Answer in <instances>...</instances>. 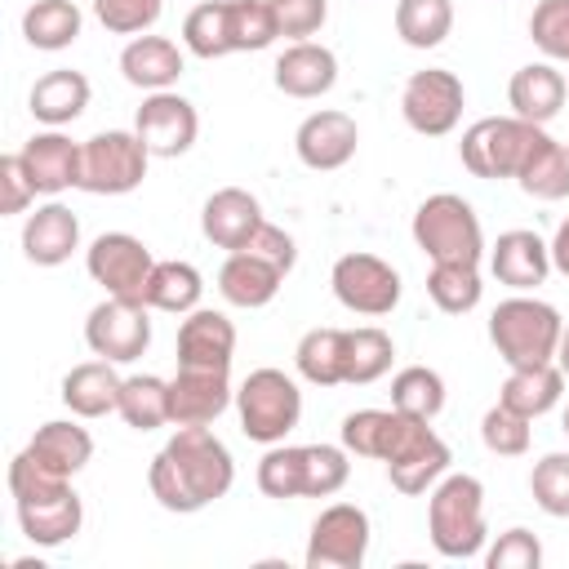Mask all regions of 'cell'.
Segmentation results:
<instances>
[{"mask_svg": "<svg viewBox=\"0 0 569 569\" xmlns=\"http://www.w3.org/2000/svg\"><path fill=\"white\" fill-rule=\"evenodd\" d=\"M236 485V458L209 427H178L147 467L151 498L173 516H196L227 498Z\"/></svg>", "mask_w": 569, "mask_h": 569, "instance_id": "6da1fadb", "label": "cell"}, {"mask_svg": "<svg viewBox=\"0 0 569 569\" xmlns=\"http://www.w3.org/2000/svg\"><path fill=\"white\" fill-rule=\"evenodd\" d=\"M427 533L445 560H471L485 551V485L467 471H445L427 493Z\"/></svg>", "mask_w": 569, "mask_h": 569, "instance_id": "7a4b0ae2", "label": "cell"}, {"mask_svg": "<svg viewBox=\"0 0 569 569\" xmlns=\"http://www.w3.org/2000/svg\"><path fill=\"white\" fill-rule=\"evenodd\" d=\"M560 329H565L560 311L551 302L533 298V293H511L489 316V342L498 347V356H502L507 369L556 360Z\"/></svg>", "mask_w": 569, "mask_h": 569, "instance_id": "3957f363", "label": "cell"}, {"mask_svg": "<svg viewBox=\"0 0 569 569\" xmlns=\"http://www.w3.org/2000/svg\"><path fill=\"white\" fill-rule=\"evenodd\" d=\"M413 244L431 262H480L485 258V227L462 196L436 191L413 209Z\"/></svg>", "mask_w": 569, "mask_h": 569, "instance_id": "277c9868", "label": "cell"}, {"mask_svg": "<svg viewBox=\"0 0 569 569\" xmlns=\"http://www.w3.org/2000/svg\"><path fill=\"white\" fill-rule=\"evenodd\" d=\"M236 409H240V431L258 445H280L298 418H302V391L284 369H253L240 391H236Z\"/></svg>", "mask_w": 569, "mask_h": 569, "instance_id": "5b68a950", "label": "cell"}, {"mask_svg": "<svg viewBox=\"0 0 569 569\" xmlns=\"http://www.w3.org/2000/svg\"><path fill=\"white\" fill-rule=\"evenodd\" d=\"M147 164H151V151L133 129H102L80 142V191L129 196L142 187Z\"/></svg>", "mask_w": 569, "mask_h": 569, "instance_id": "8992f818", "label": "cell"}, {"mask_svg": "<svg viewBox=\"0 0 569 569\" xmlns=\"http://www.w3.org/2000/svg\"><path fill=\"white\" fill-rule=\"evenodd\" d=\"M542 124H529L520 116H485L476 124L462 129V142H458V160L471 178H485V182H498V178H516L525 151L533 147Z\"/></svg>", "mask_w": 569, "mask_h": 569, "instance_id": "52a82bcc", "label": "cell"}, {"mask_svg": "<svg viewBox=\"0 0 569 569\" xmlns=\"http://www.w3.org/2000/svg\"><path fill=\"white\" fill-rule=\"evenodd\" d=\"M462 107H467V89L453 71L445 67H427V71H413L400 89V116L413 133L422 138H445L458 129L462 120Z\"/></svg>", "mask_w": 569, "mask_h": 569, "instance_id": "ba28073f", "label": "cell"}, {"mask_svg": "<svg viewBox=\"0 0 569 569\" xmlns=\"http://www.w3.org/2000/svg\"><path fill=\"white\" fill-rule=\"evenodd\" d=\"M84 342L111 365H133L151 347V307L142 298H102L84 320Z\"/></svg>", "mask_w": 569, "mask_h": 569, "instance_id": "9c48e42d", "label": "cell"}, {"mask_svg": "<svg viewBox=\"0 0 569 569\" xmlns=\"http://www.w3.org/2000/svg\"><path fill=\"white\" fill-rule=\"evenodd\" d=\"M369 516L356 502H329L307 533V569H360L369 556Z\"/></svg>", "mask_w": 569, "mask_h": 569, "instance_id": "30bf717a", "label": "cell"}, {"mask_svg": "<svg viewBox=\"0 0 569 569\" xmlns=\"http://www.w3.org/2000/svg\"><path fill=\"white\" fill-rule=\"evenodd\" d=\"M333 298L356 316H391L400 302V271L378 253H342L329 271Z\"/></svg>", "mask_w": 569, "mask_h": 569, "instance_id": "8fae6325", "label": "cell"}, {"mask_svg": "<svg viewBox=\"0 0 569 569\" xmlns=\"http://www.w3.org/2000/svg\"><path fill=\"white\" fill-rule=\"evenodd\" d=\"M156 258L151 249L129 236V231H102L89 249H84V271L93 284H102L111 298H142L147 276H151Z\"/></svg>", "mask_w": 569, "mask_h": 569, "instance_id": "7c38bea8", "label": "cell"}, {"mask_svg": "<svg viewBox=\"0 0 569 569\" xmlns=\"http://www.w3.org/2000/svg\"><path fill=\"white\" fill-rule=\"evenodd\" d=\"M133 133L147 142L151 156L178 160V156H187V151L196 147V138H200V116H196V107H191L182 93L160 89V93H147V98H142V107H138V116H133Z\"/></svg>", "mask_w": 569, "mask_h": 569, "instance_id": "4fadbf2b", "label": "cell"}, {"mask_svg": "<svg viewBox=\"0 0 569 569\" xmlns=\"http://www.w3.org/2000/svg\"><path fill=\"white\" fill-rule=\"evenodd\" d=\"M231 369H204V365H178L169 378V413L173 427H209L231 405Z\"/></svg>", "mask_w": 569, "mask_h": 569, "instance_id": "5bb4252c", "label": "cell"}, {"mask_svg": "<svg viewBox=\"0 0 569 569\" xmlns=\"http://www.w3.org/2000/svg\"><path fill=\"white\" fill-rule=\"evenodd\" d=\"M356 147H360V129H356V120H351L347 111H333V107L311 111V116L298 124V133H293V151H298V160H302L307 169H316V173H333V169H342V164L356 156Z\"/></svg>", "mask_w": 569, "mask_h": 569, "instance_id": "9a60e30c", "label": "cell"}, {"mask_svg": "<svg viewBox=\"0 0 569 569\" xmlns=\"http://www.w3.org/2000/svg\"><path fill=\"white\" fill-rule=\"evenodd\" d=\"M489 271L498 284L516 293H533L551 276V244L529 227H511L489 244Z\"/></svg>", "mask_w": 569, "mask_h": 569, "instance_id": "2e32d148", "label": "cell"}, {"mask_svg": "<svg viewBox=\"0 0 569 569\" xmlns=\"http://www.w3.org/2000/svg\"><path fill=\"white\" fill-rule=\"evenodd\" d=\"M18 160H22L36 196H62V191L80 187V142H71L62 129L31 133L18 147Z\"/></svg>", "mask_w": 569, "mask_h": 569, "instance_id": "e0dca14e", "label": "cell"}, {"mask_svg": "<svg viewBox=\"0 0 569 569\" xmlns=\"http://www.w3.org/2000/svg\"><path fill=\"white\" fill-rule=\"evenodd\" d=\"M262 222H267V218H262V204H258V196L244 191V187H218V191L204 200V209H200V231H204V240L218 244V249H227V253L244 249Z\"/></svg>", "mask_w": 569, "mask_h": 569, "instance_id": "ac0fdd59", "label": "cell"}, {"mask_svg": "<svg viewBox=\"0 0 569 569\" xmlns=\"http://www.w3.org/2000/svg\"><path fill=\"white\" fill-rule=\"evenodd\" d=\"M80 249V218L62 204V200H44L36 204V213H27L22 222V253L36 267H62L71 253Z\"/></svg>", "mask_w": 569, "mask_h": 569, "instance_id": "d6986e66", "label": "cell"}, {"mask_svg": "<svg viewBox=\"0 0 569 569\" xmlns=\"http://www.w3.org/2000/svg\"><path fill=\"white\" fill-rule=\"evenodd\" d=\"M338 84V53L316 40H293L276 58V89L284 98H325Z\"/></svg>", "mask_w": 569, "mask_h": 569, "instance_id": "ffe728a7", "label": "cell"}, {"mask_svg": "<svg viewBox=\"0 0 569 569\" xmlns=\"http://www.w3.org/2000/svg\"><path fill=\"white\" fill-rule=\"evenodd\" d=\"M236 356V325L227 311L196 307L178 325V365H204V369H231Z\"/></svg>", "mask_w": 569, "mask_h": 569, "instance_id": "44dd1931", "label": "cell"}, {"mask_svg": "<svg viewBox=\"0 0 569 569\" xmlns=\"http://www.w3.org/2000/svg\"><path fill=\"white\" fill-rule=\"evenodd\" d=\"M182 71H187V58L169 36H133L120 49V76L142 93L173 89Z\"/></svg>", "mask_w": 569, "mask_h": 569, "instance_id": "7402d4cb", "label": "cell"}, {"mask_svg": "<svg viewBox=\"0 0 569 569\" xmlns=\"http://www.w3.org/2000/svg\"><path fill=\"white\" fill-rule=\"evenodd\" d=\"M13 511H18L22 538L36 542V547H62L84 525V502L71 485L62 493H49V498H36V502H13Z\"/></svg>", "mask_w": 569, "mask_h": 569, "instance_id": "603a6c76", "label": "cell"}, {"mask_svg": "<svg viewBox=\"0 0 569 569\" xmlns=\"http://www.w3.org/2000/svg\"><path fill=\"white\" fill-rule=\"evenodd\" d=\"M569 98V80L551 67V62H525L511 84H507V102H511V116L529 120V124H547L560 116Z\"/></svg>", "mask_w": 569, "mask_h": 569, "instance_id": "cb8c5ba5", "label": "cell"}, {"mask_svg": "<svg viewBox=\"0 0 569 569\" xmlns=\"http://www.w3.org/2000/svg\"><path fill=\"white\" fill-rule=\"evenodd\" d=\"M89 93H93V89H89V76H84V71H76V67H53V71H44V76L31 84L27 107H31V116H36L44 129H62V124H71V120L84 116Z\"/></svg>", "mask_w": 569, "mask_h": 569, "instance_id": "d4e9b609", "label": "cell"}, {"mask_svg": "<svg viewBox=\"0 0 569 569\" xmlns=\"http://www.w3.org/2000/svg\"><path fill=\"white\" fill-rule=\"evenodd\" d=\"M449 462H453L449 445H445V440L431 431V422H427L396 458H387V480H391L400 493L418 498V493H431V485L449 471Z\"/></svg>", "mask_w": 569, "mask_h": 569, "instance_id": "484cf974", "label": "cell"}, {"mask_svg": "<svg viewBox=\"0 0 569 569\" xmlns=\"http://www.w3.org/2000/svg\"><path fill=\"white\" fill-rule=\"evenodd\" d=\"M284 284V271H276L271 262H262L258 253L249 249H236L227 253V262L218 267V293L231 302V307H244V311H258L267 307Z\"/></svg>", "mask_w": 569, "mask_h": 569, "instance_id": "4316f807", "label": "cell"}, {"mask_svg": "<svg viewBox=\"0 0 569 569\" xmlns=\"http://www.w3.org/2000/svg\"><path fill=\"white\" fill-rule=\"evenodd\" d=\"M27 453H31L44 471L71 480L76 471L89 467V458H93V436H89L80 422H71V418H53V422H40V427H36V436L27 440Z\"/></svg>", "mask_w": 569, "mask_h": 569, "instance_id": "83f0119b", "label": "cell"}, {"mask_svg": "<svg viewBox=\"0 0 569 569\" xmlns=\"http://www.w3.org/2000/svg\"><path fill=\"white\" fill-rule=\"evenodd\" d=\"M120 373H116V365L111 360H84V365H76V369H67V378H62V405L76 413V418H107V413H116V405H120Z\"/></svg>", "mask_w": 569, "mask_h": 569, "instance_id": "f1b7e54d", "label": "cell"}, {"mask_svg": "<svg viewBox=\"0 0 569 569\" xmlns=\"http://www.w3.org/2000/svg\"><path fill=\"white\" fill-rule=\"evenodd\" d=\"M560 396H565V373H560L556 360H547V365H516V369H507V382L498 387V400L507 409L525 413V418L551 413L560 405Z\"/></svg>", "mask_w": 569, "mask_h": 569, "instance_id": "f546056e", "label": "cell"}, {"mask_svg": "<svg viewBox=\"0 0 569 569\" xmlns=\"http://www.w3.org/2000/svg\"><path fill=\"white\" fill-rule=\"evenodd\" d=\"M516 182L533 200H565L569 196V142H556L547 129H538L533 147L525 151Z\"/></svg>", "mask_w": 569, "mask_h": 569, "instance_id": "4dcf8cb0", "label": "cell"}, {"mask_svg": "<svg viewBox=\"0 0 569 569\" xmlns=\"http://www.w3.org/2000/svg\"><path fill=\"white\" fill-rule=\"evenodd\" d=\"M200 298H204V276H200L191 262H182V258L156 262L151 276H147V289H142V302H147L151 311H169V316L196 311Z\"/></svg>", "mask_w": 569, "mask_h": 569, "instance_id": "1f68e13d", "label": "cell"}, {"mask_svg": "<svg viewBox=\"0 0 569 569\" xmlns=\"http://www.w3.org/2000/svg\"><path fill=\"white\" fill-rule=\"evenodd\" d=\"M80 31H84V13L76 9V0H36L22 13V40L31 49H44V53L76 44Z\"/></svg>", "mask_w": 569, "mask_h": 569, "instance_id": "d6a6232c", "label": "cell"}, {"mask_svg": "<svg viewBox=\"0 0 569 569\" xmlns=\"http://www.w3.org/2000/svg\"><path fill=\"white\" fill-rule=\"evenodd\" d=\"M293 365L311 387H338L347 369V329H307L293 347Z\"/></svg>", "mask_w": 569, "mask_h": 569, "instance_id": "836d02e7", "label": "cell"}, {"mask_svg": "<svg viewBox=\"0 0 569 569\" xmlns=\"http://www.w3.org/2000/svg\"><path fill=\"white\" fill-rule=\"evenodd\" d=\"M427 298H431L445 316H467V311H476L480 298H485L480 262H431V271H427Z\"/></svg>", "mask_w": 569, "mask_h": 569, "instance_id": "e575fe53", "label": "cell"}, {"mask_svg": "<svg viewBox=\"0 0 569 569\" xmlns=\"http://www.w3.org/2000/svg\"><path fill=\"white\" fill-rule=\"evenodd\" d=\"M116 413L124 418V427L133 431H156L164 422H173L169 413V382L156 378V373H129L120 382V405Z\"/></svg>", "mask_w": 569, "mask_h": 569, "instance_id": "d590c367", "label": "cell"}, {"mask_svg": "<svg viewBox=\"0 0 569 569\" xmlns=\"http://www.w3.org/2000/svg\"><path fill=\"white\" fill-rule=\"evenodd\" d=\"M396 360V342L387 329L378 325H360V329H347V369H342V382L351 387H369L378 382Z\"/></svg>", "mask_w": 569, "mask_h": 569, "instance_id": "8d00e7d4", "label": "cell"}, {"mask_svg": "<svg viewBox=\"0 0 569 569\" xmlns=\"http://www.w3.org/2000/svg\"><path fill=\"white\" fill-rule=\"evenodd\" d=\"M453 31V0H396V36L409 49H436Z\"/></svg>", "mask_w": 569, "mask_h": 569, "instance_id": "74e56055", "label": "cell"}, {"mask_svg": "<svg viewBox=\"0 0 569 569\" xmlns=\"http://www.w3.org/2000/svg\"><path fill=\"white\" fill-rule=\"evenodd\" d=\"M391 409H400L418 422H436L445 409V378L427 365H405L391 378Z\"/></svg>", "mask_w": 569, "mask_h": 569, "instance_id": "f35d334b", "label": "cell"}, {"mask_svg": "<svg viewBox=\"0 0 569 569\" xmlns=\"http://www.w3.org/2000/svg\"><path fill=\"white\" fill-rule=\"evenodd\" d=\"M258 489L276 502H293L307 489V445H267L258 462Z\"/></svg>", "mask_w": 569, "mask_h": 569, "instance_id": "ab89813d", "label": "cell"}, {"mask_svg": "<svg viewBox=\"0 0 569 569\" xmlns=\"http://www.w3.org/2000/svg\"><path fill=\"white\" fill-rule=\"evenodd\" d=\"M396 427H400V409H356L342 418V449L356 453V458H387L391 440H396Z\"/></svg>", "mask_w": 569, "mask_h": 569, "instance_id": "60d3db41", "label": "cell"}, {"mask_svg": "<svg viewBox=\"0 0 569 569\" xmlns=\"http://www.w3.org/2000/svg\"><path fill=\"white\" fill-rule=\"evenodd\" d=\"M227 36H231V53H258L276 44L280 22L267 0H227Z\"/></svg>", "mask_w": 569, "mask_h": 569, "instance_id": "b9f144b4", "label": "cell"}, {"mask_svg": "<svg viewBox=\"0 0 569 569\" xmlns=\"http://www.w3.org/2000/svg\"><path fill=\"white\" fill-rule=\"evenodd\" d=\"M182 44L187 53L213 62L231 53V36H227V0H204L182 18Z\"/></svg>", "mask_w": 569, "mask_h": 569, "instance_id": "7bdbcfd3", "label": "cell"}, {"mask_svg": "<svg viewBox=\"0 0 569 569\" xmlns=\"http://www.w3.org/2000/svg\"><path fill=\"white\" fill-rule=\"evenodd\" d=\"M529 493L551 520H569V453H542L529 471Z\"/></svg>", "mask_w": 569, "mask_h": 569, "instance_id": "ee69618b", "label": "cell"}, {"mask_svg": "<svg viewBox=\"0 0 569 569\" xmlns=\"http://www.w3.org/2000/svg\"><path fill=\"white\" fill-rule=\"evenodd\" d=\"M533 418H525V413H516V409H507L502 400L493 405V409H485V418H480V440H485V449L489 453H498V458H520V453H529V440H533V427H529Z\"/></svg>", "mask_w": 569, "mask_h": 569, "instance_id": "f6af8a7d", "label": "cell"}, {"mask_svg": "<svg viewBox=\"0 0 569 569\" xmlns=\"http://www.w3.org/2000/svg\"><path fill=\"white\" fill-rule=\"evenodd\" d=\"M351 480V453L342 445H307V489L302 498H333Z\"/></svg>", "mask_w": 569, "mask_h": 569, "instance_id": "bcb514c9", "label": "cell"}, {"mask_svg": "<svg viewBox=\"0 0 569 569\" xmlns=\"http://www.w3.org/2000/svg\"><path fill=\"white\" fill-rule=\"evenodd\" d=\"M529 40L547 62H569V0H538L529 13Z\"/></svg>", "mask_w": 569, "mask_h": 569, "instance_id": "7dc6e473", "label": "cell"}, {"mask_svg": "<svg viewBox=\"0 0 569 569\" xmlns=\"http://www.w3.org/2000/svg\"><path fill=\"white\" fill-rule=\"evenodd\" d=\"M164 13V0H93V18L111 36H147Z\"/></svg>", "mask_w": 569, "mask_h": 569, "instance_id": "c3c4849f", "label": "cell"}, {"mask_svg": "<svg viewBox=\"0 0 569 569\" xmlns=\"http://www.w3.org/2000/svg\"><path fill=\"white\" fill-rule=\"evenodd\" d=\"M485 565L489 569H538L542 565V542H538V533L516 525V529L498 533V542L485 551Z\"/></svg>", "mask_w": 569, "mask_h": 569, "instance_id": "681fc988", "label": "cell"}, {"mask_svg": "<svg viewBox=\"0 0 569 569\" xmlns=\"http://www.w3.org/2000/svg\"><path fill=\"white\" fill-rule=\"evenodd\" d=\"M267 4L280 22V36L289 40H311L329 22V0H267Z\"/></svg>", "mask_w": 569, "mask_h": 569, "instance_id": "f907efd6", "label": "cell"}, {"mask_svg": "<svg viewBox=\"0 0 569 569\" xmlns=\"http://www.w3.org/2000/svg\"><path fill=\"white\" fill-rule=\"evenodd\" d=\"M31 200H36V187H31V178H27L22 160H18V151L0 156V213H4V218L27 213Z\"/></svg>", "mask_w": 569, "mask_h": 569, "instance_id": "816d5d0a", "label": "cell"}, {"mask_svg": "<svg viewBox=\"0 0 569 569\" xmlns=\"http://www.w3.org/2000/svg\"><path fill=\"white\" fill-rule=\"evenodd\" d=\"M249 253H258L262 262H271L276 271H293V262H298V244H293V236L284 231V227H276V222H262L258 231H253V240L244 244Z\"/></svg>", "mask_w": 569, "mask_h": 569, "instance_id": "f5cc1de1", "label": "cell"}, {"mask_svg": "<svg viewBox=\"0 0 569 569\" xmlns=\"http://www.w3.org/2000/svg\"><path fill=\"white\" fill-rule=\"evenodd\" d=\"M551 271H560V276H569V218L556 227V236H551Z\"/></svg>", "mask_w": 569, "mask_h": 569, "instance_id": "db71d44e", "label": "cell"}, {"mask_svg": "<svg viewBox=\"0 0 569 569\" xmlns=\"http://www.w3.org/2000/svg\"><path fill=\"white\" fill-rule=\"evenodd\" d=\"M556 365H560V373L569 378V325L560 329V347H556Z\"/></svg>", "mask_w": 569, "mask_h": 569, "instance_id": "11a10c76", "label": "cell"}, {"mask_svg": "<svg viewBox=\"0 0 569 569\" xmlns=\"http://www.w3.org/2000/svg\"><path fill=\"white\" fill-rule=\"evenodd\" d=\"M565 431H569V409H565Z\"/></svg>", "mask_w": 569, "mask_h": 569, "instance_id": "9f6ffc18", "label": "cell"}]
</instances>
